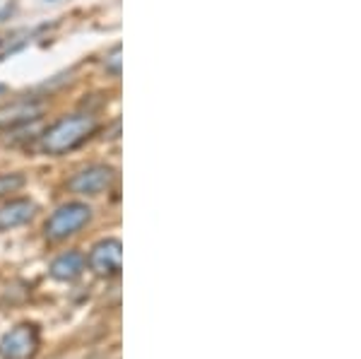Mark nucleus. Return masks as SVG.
<instances>
[{
	"label": "nucleus",
	"instance_id": "0eeeda50",
	"mask_svg": "<svg viewBox=\"0 0 361 359\" xmlns=\"http://www.w3.org/2000/svg\"><path fill=\"white\" fill-rule=\"evenodd\" d=\"M34 212H37V205L29 198L5 202V205H0V231L22 227V224H27L34 217Z\"/></svg>",
	"mask_w": 361,
	"mask_h": 359
},
{
	"label": "nucleus",
	"instance_id": "423d86ee",
	"mask_svg": "<svg viewBox=\"0 0 361 359\" xmlns=\"http://www.w3.org/2000/svg\"><path fill=\"white\" fill-rule=\"evenodd\" d=\"M42 114H44L42 102H34V99H17L13 104H5V107H0V130L25 126L29 121H37Z\"/></svg>",
	"mask_w": 361,
	"mask_h": 359
},
{
	"label": "nucleus",
	"instance_id": "9d476101",
	"mask_svg": "<svg viewBox=\"0 0 361 359\" xmlns=\"http://www.w3.org/2000/svg\"><path fill=\"white\" fill-rule=\"evenodd\" d=\"M106 71H111L114 75H121V49L116 46L111 51V56L106 58Z\"/></svg>",
	"mask_w": 361,
	"mask_h": 359
},
{
	"label": "nucleus",
	"instance_id": "7ed1b4c3",
	"mask_svg": "<svg viewBox=\"0 0 361 359\" xmlns=\"http://www.w3.org/2000/svg\"><path fill=\"white\" fill-rule=\"evenodd\" d=\"M42 333L34 323H20L0 340V359H32L37 355Z\"/></svg>",
	"mask_w": 361,
	"mask_h": 359
},
{
	"label": "nucleus",
	"instance_id": "39448f33",
	"mask_svg": "<svg viewBox=\"0 0 361 359\" xmlns=\"http://www.w3.org/2000/svg\"><path fill=\"white\" fill-rule=\"evenodd\" d=\"M90 268L94 270L99 277H114L123 268V244L118 239H104L90 251L87 258Z\"/></svg>",
	"mask_w": 361,
	"mask_h": 359
},
{
	"label": "nucleus",
	"instance_id": "20e7f679",
	"mask_svg": "<svg viewBox=\"0 0 361 359\" xmlns=\"http://www.w3.org/2000/svg\"><path fill=\"white\" fill-rule=\"evenodd\" d=\"M116 181V171L106 164H92L87 169L78 171L68 181V188L78 195H99L109 190Z\"/></svg>",
	"mask_w": 361,
	"mask_h": 359
},
{
	"label": "nucleus",
	"instance_id": "1a4fd4ad",
	"mask_svg": "<svg viewBox=\"0 0 361 359\" xmlns=\"http://www.w3.org/2000/svg\"><path fill=\"white\" fill-rule=\"evenodd\" d=\"M22 186H25L22 174H0V198L8 193H17Z\"/></svg>",
	"mask_w": 361,
	"mask_h": 359
},
{
	"label": "nucleus",
	"instance_id": "f257e3e1",
	"mask_svg": "<svg viewBox=\"0 0 361 359\" xmlns=\"http://www.w3.org/2000/svg\"><path fill=\"white\" fill-rule=\"evenodd\" d=\"M97 130H99V121L94 116H90V114L68 116V118H61L56 126H51V128L46 130V135L42 140V150L46 154L61 157V154L78 150L80 145L90 140Z\"/></svg>",
	"mask_w": 361,
	"mask_h": 359
},
{
	"label": "nucleus",
	"instance_id": "f03ea898",
	"mask_svg": "<svg viewBox=\"0 0 361 359\" xmlns=\"http://www.w3.org/2000/svg\"><path fill=\"white\" fill-rule=\"evenodd\" d=\"M92 219V207L85 202H66L46 219V236L49 241H63L68 236L78 234L80 229L87 227Z\"/></svg>",
	"mask_w": 361,
	"mask_h": 359
},
{
	"label": "nucleus",
	"instance_id": "6e6552de",
	"mask_svg": "<svg viewBox=\"0 0 361 359\" xmlns=\"http://www.w3.org/2000/svg\"><path fill=\"white\" fill-rule=\"evenodd\" d=\"M82 270H85V256L80 251H68L51 263V277L61 282L75 280V277L82 275Z\"/></svg>",
	"mask_w": 361,
	"mask_h": 359
}]
</instances>
